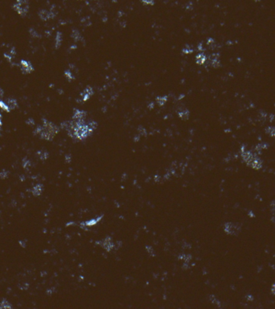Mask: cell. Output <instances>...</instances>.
<instances>
[{"label":"cell","mask_w":275,"mask_h":309,"mask_svg":"<svg viewBox=\"0 0 275 309\" xmlns=\"http://www.w3.org/2000/svg\"><path fill=\"white\" fill-rule=\"evenodd\" d=\"M205 61H206V58H205L204 54H199L196 57V63L198 65H203L205 62Z\"/></svg>","instance_id":"obj_5"},{"label":"cell","mask_w":275,"mask_h":309,"mask_svg":"<svg viewBox=\"0 0 275 309\" xmlns=\"http://www.w3.org/2000/svg\"><path fill=\"white\" fill-rule=\"evenodd\" d=\"M13 8L18 12L19 15L23 16L26 15L28 11V4L26 0H16V2L13 5Z\"/></svg>","instance_id":"obj_3"},{"label":"cell","mask_w":275,"mask_h":309,"mask_svg":"<svg viewBox=\"0 0 275 309\" xmlns=\"http://www.w3.org/2000/svg\"><path fill=\"white\" fill-rule=\"evenodd\" d=\"M37 131L40 134L42 138L49 140L55 136V134L58 132V130H57V126L53 124L52 122H45L40 127H39Z\"/></svg>","instance_id":"obj_1"},{"label":"cell","mask_w":275,"mask_h":309,"mask_svg":"<svg viewBox=\"0 0 275 309\" xmlns=\"http://www.w3.org/2000/svg\"><path fill=\"white\" fill-rule=\"evenodd\" d=\"M20 69L23 73H30L33 71V67L32 64L28 61H24V60L20 61Z\"/></svg>","instance_id":"obj_4"},{"label":"cell","mask_w":275,"mask_h":309,"mask_svg":"<svg viewBox=\"0 0 275 309\" xmlns=\"http://www.w3.org/2000/svg\"><path fill=\"white\" fill-rule=\"evenodd\" d=\"M243 159L247 163V164L251 166L254 169H260L261 167V161L257 159V157L253 156V154H251L249 151H246L242 154Z\"/></svg>","instance_id":"obj_2"},{"label":"cell","mask_w":275,"mask_h":309,"mask_svg":"<svg viewBox=\"0 0 275 309\" xmlns=\"http://www.w3.org/2000/svg\"><path fill=\"white\" fill-rule=\"evenodd\" d=\"M6 105H7V106H8L9 110H13V109H15V108L16 107V106H17L16 101L14 99H10L8 101V102L6 103Z\"/></svg>","instance_id":"obj_6"},{"label":"cell","mask_w":275,"mask_h":309,"mask_svg":"<svg viewBox=\"0 0 275 309\" xmlns=\"http://www.w3.org/2000/svg\"><path fill=\"white\" fill-rule=\"evenodd\" d=\"M272 292L275 295V284H273V287H272Z\"/></svg>","instance_id":"obj_7"}]
</instances>
